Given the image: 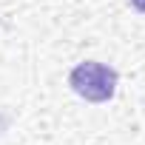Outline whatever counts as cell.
<instances>
[{"label":"cell","instance_id":"6da1fadb","mask_svg":"<svg viewBox=\"0 0 145 145\" xmlns=\"http://www.w3.org/2000/svg\"><path fill=\"white\" fill-rule=\"evenodd\" d=\"M68 86L88 103H108L117 91V71L111 65L88 60V63H80L77 68H71Z\"/></svg>","mask_w":145,"mask_h":145},{"label":"cell","instance_id":"7a4b0ae2","mask_svg":"<svg viewBox=\"0 0 145 145\" xmlns=\"http://www.w3.org/2000/svg\"><path fill=\"white\" fill-rule=\"evenodd\" d=\"M128 3H131V6H134L139 14H145V0H128Z\"/></svg>","mask_w":145,"mask_h":145}]
</instances>
